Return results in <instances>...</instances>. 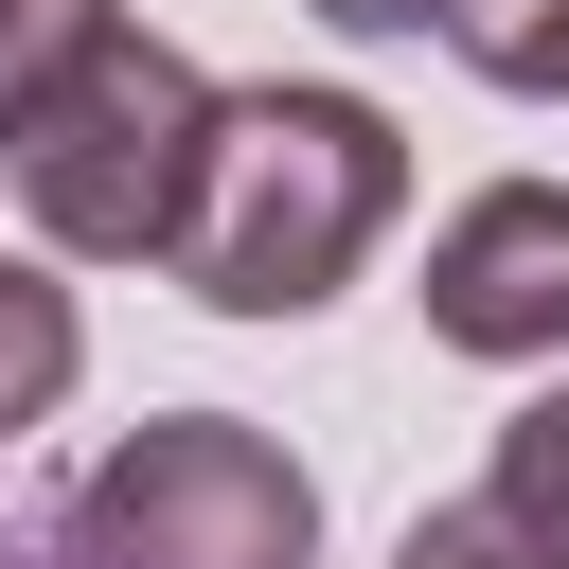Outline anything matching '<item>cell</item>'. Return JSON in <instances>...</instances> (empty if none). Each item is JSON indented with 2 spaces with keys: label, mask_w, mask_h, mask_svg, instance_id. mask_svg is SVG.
Returning a JSON list of instances; mask_svg holds the SVG:
<instances>
[{
  "label": "cell",
  "mask_w": 569,
  "mask_h": 569,
  "mask_svg": "<svg viewBox=\"0 0 569 569\" xmlns=\"http://www.w3.org/2000/svg\"><path fill=\"white\" fill-rule=\"evenodd\" d=\"M53 569H320V480L249 409H160L53 498Z\"/></svg>",
  "instance_id": "3"
},
{
  "label": "cell",
  "mask_w": 569,
  "mask_h": 569,
  "mask_svg": "<svg viewBox=\"0 0 569 569\" xmlns=\"http://www.w3.org/2000/svg\"><path fill=\"white\" fill-rule=\"evenodd\" d=\"M445 53L516 107H569V0H445Z\"/></svg>",
  "instance_id": "7"
},
{
  "label": "cell",
  "mask_w": 569,
  "mask_h": 569,
  "mask_svg": "<svg viewBox=\"0 0 569 569\" xmlns=\"http://www.w3.org/2000/svg\"><path fill=\"white\" fill-rule=\"evenodd\" d=\"M480 480H498V498H516V516H533V533L569 551V373H551V391H533V409L498 427V462H480Z\"/></svg>",
  "instance_id": "9"
},
{
  "label": "cell",
  "mask_w": 569,
  "mask_h": 569,
  "mask_svg": "<svg viewBox=\"0 0 569 569\" xmlns=\"http://www.w3.org/2000/svg\"><path fill=\"white\" fill-rule=\"evenodd\" d=\"M36 569H53V551H36Z\"/></svg>",
  "instance_id": "11"
},
{
  "label": "cell",
  "mask_w": 569,
  "mask_h": 569,
  "mask_svg": "<svg viewBox=\"0 0 569 569\" xmlns=\"http://www.w3.org/2000/svg\"><path fill=\"white\" fill-rule=\"evenodd\" d=\"M213 71L178 53V36H107L18 142H0V178H18V213H36V249L53 267H178V213H196V160H213Z\"/></svg>",
  "instance_id": "2"
},
{
  "label": "cell",
  "mask_w": 569,
  "mask_h": 569,
  "mask_svg": "<svg viewBox=\"0 0 569 569\" xmlns=\"http://www.w3.org/2000/svg\"><path fill=\"white\" fill-rule=\"evenodd\" d=\"M107 36H124V0H0V142H18V124H36Z\"/></svg>",
  "instance_id": "6"
},
{
  "label": "cell",
  "mask_w": 569,
  "mask_h": 569,
  "mask_svg": "<svg viewBox=\"0 0 569 569\" xmlns=\"http://www.w3.org/2000/svg\"><path fill=\"white\" fill-rule=\"evenodd\" d=\"M409 213V124L373 89H231L196 213H178V284L213 320H320Z\"/></svg>",
  "instance_id": "1"
},
{
  "label": "cell",
  "mask_w": 569,
  "mask_h": 569,
  "mask_svg": "<svg viewBox=\"0 0 569 569\" xmlns=\"http://www.w3.org/2000/svg\"><path fill=\"white\" fill-rule=\"evenodd\" d=\"M427 338L480 356V373H551L569 356V178H480L445 231H427Z\"/></svg>",
  "instance_id": "4"
},
{
  "label": "cell",
  "mask_w": 569,
  "mask_h": 569,
  "mask_svg": "<svg viewBox=\"0 0 569 569\" xmlns=\"http://www.w3.org/2000/svg\"><path fill=\"white\" fill-rule=\"evenodd\" d=\"M71 373H89V320H71V284H53V249H0V445L53 427Z\"/></svg>",
  "instance_id": "5"
},
{
  "label": "cell",
  "mask_w": 569,
  "mask_h": 569,
  "mask_svg": "<svg viewBox=\"0 0 569 569\" xmlns=\"http://www.w3.org/2000/svg\"><path fill=\"white\" fill-rule=\"evenodd\" d=\"M320 36H445V0H302Z\"/></svg>",
  "instance_id": "10"
},
{
  "label": "cell",
  "mask_w": 569,
  "mask_h": 569,
  "mask_svg": "<svg viewBox=\"0 0 569 569\" xmlns=\"http://www.w3.org/2000/svg\"><path fill=\"white\" fill-rule=\"evenodd\" d=\"M391 569H569V551H551L498 480H462V498H427V516H409V551H391Z\"/></svg>",
  "instance_id": "8"
}]
</instances>
